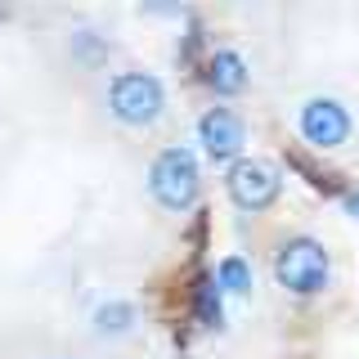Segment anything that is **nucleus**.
I'll return each instance as SVG.
<instances>
[{
    "mask_svg": "<svg viewBox=\"0 0 359 359\" xmlns=\"http://www.w3.org/2000/svg\"><path fill=\"white\" fill-rule=\"evenodd\" d=\"M328 274H332V261H328V247L319 238H287L283 247L274 252V278L278 287L297 292V297H314V292L328 287Z\"/></svg>",
    "mask_w": 359,
    "mask_h": 359,
    "instance_id": "1",
    "label": "nucleus"
},
{
    "mask_svg": "<svg viewBox=\"0 0 359 359\" xmlns=\"http://www.w3.org/2000/svg\"><path fill=\"white\" fill-rule=\"evenodd\" d=\"M198 189H202V175H198V157L189 149H166L153 157L149 166V194L157 207L166 211H189L198 202Z\"/></svg>",
    "mask_w": 359,
    "mask_h": 359,
    "instance_id": "2",
    "label": "nucleus"
},
{
    "mask_svg": "<svg viewBox=\"0 0 359 359\" xmlns=\"http://www.w3.org/2000/svg\"><path fill=\"white\" fill-rule=\"evenodd\" d=\"M162 108H166V90H162L157 76H149V72H117L112 76L108 112L121 121V126L144 130V126H153V121L162 117Z\"/></svg>",
    "mask_w": 359,
    "mask_h": 359,
    "instance_id": "3",
    "label": "nucleus"
},
{
    "mask_svg": "<svg viewBox=\"0 0 359 359\" xmlns=\"http://www.w3.org/2000/svg\"><path fill=\"white\" fill-rule=\"evenodd\" d=\"M224 189H229L233 207L238 211H265L274 207L278 194H283V175H278L274 162H261V157H238L224 175Z\"/></svg>",
    "mask_w": 359,
    "mask_h": 359,
    "instance_id": "4",
    "label": "nucleus"
},
{
    "mask_svg": "<svg viewBox=\"0 0 359 359\" xmlns=\"http://www.w3.org/2000/svg\"><path fill=\"white\" fill-rule=\"evenodd\" d=\"M301 135H306V144H314V149H341L346 140H351V112H346L341 99H306L301 104Z\"/></svg>",
    "mask_w": 359,
    "mask_h": 359,
    "instance_id": "5",
    "label": "nucleus"
},
{
    "mask_svg": "<svg viewBox=\"0 0 359 359\" xmlns=\"http://www.w3.org/2000/svg\"><path fill=\"white\" fill-rule=\"evenodd\" d=\"M198 144L211 162H238L243 144H247V126L238 112L229 108H207L198 121Z\"/></svg>",
    "mask_w": 359,
    "mask_h": 359,
    "instance_id": "6",
    "label": "nucleus"
},
{
    "mask_svg": "<svg viewBox=\"0 0 359 359\" xmlns=\"http://www.w3.org/2000/svg\"><path fill=\"white\" fill-rule=\"evenodd\" d=\"M207 86L216 95H243L247 90V63L238 50H216L207 59Z\"/></svg>",
    "mask_w": 359,
    "mask_h": 359,
    "instance_id": "7",
    "label": "nucleus"
},
{
    "mask_svg": "<svg viewBox=\"0 0 359 359\" xmlns=\"http://www.w3.org/2000/svg\"><path fill=\"white\" fill-rule=\"evenodd\" d=\"M194 310H198V319L207 323V328H220L224 306H220V283H216V274H202V278H198V287H194Z\"/></svg>",
    "mask_w": 359,
    "mask_h": 359,
    "instance_id": "8",
    "label": "nucleus"
},
{
    "mask_svg": "<svg viewBox=\"0 0 359 359\" xmlns=\"http://www.w3.org/2000/svg\"><path fill=\"white\" fill-rule=\"evenodd\" d=\"M130 323H135L130 301H108V306L95 310V332L99 337H121V332H130Z\"/></svg>",
    "mask_w": 359,
    "mask_h": 359,
    "instance_id": "9",
    "label": "nucleus"
},
{
    "mask_svg": "<svg viewBox=\"0 0 359 359\" xmlns=\"http://www.w3.org/2000/svg\"><path fill=\"white\" fill-rule=\"evenodd\" d=\"M216 283L224 292H233V297H247V292H252V265H247L243 256H224L216 265Z\"/></svg>",
    "mask_w": 359,
    "mask_h": 359,
    "instance_id": "10",
    "label": "nucleus"
},
{
    "mask_svg": "<svg viewBox=\"0 0 359 359\" xmlns=\"http://www.w3.org/2000/svg\"><path fill=\"white\" fill-rule=\"evenodd\" d=\"M346 211H351V216H359V189H355V194H346Z\"/></svg>",
    "mask_w": 359,
    "mask_h": 359,
    "instance_id": "11",
    "label": "nucleus"
}]
</instances>
